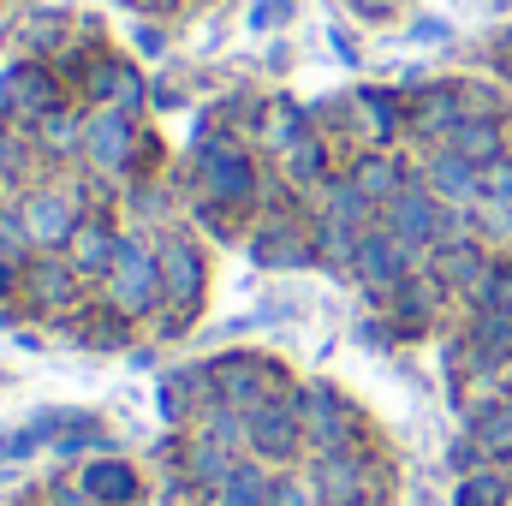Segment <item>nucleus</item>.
Segmentation results:
<instances>
[{
	"label": "nucleus",
	"instance_id": "nucleus-21",
	"mask_svg": "<svg viewBox=\"0 0 512 506\" xmlns=\"http://www.w3.org/2000/svg\"><path fill=\"white\" fill-rule=\"evenodd\" d=\"M441 203H453V209H471L477 197H483V167H471L459 149H447V143H435V155H429V167L417 173Z\"/></svg>",
	"mask_w": 512,
	"mask_h": 506
},
{
	"label": "nucleus",
	"instance_id": "nucleus-14",
	"mask_svg": "<svg viewBox=\"0 0 512 506\" xmlns=\"http://www.w3.org/2000/svg\"><path fill=\"white\" fill-rule=\"evenodd\" d=\"M137 328H131L126 316L96 292V298H84L72 316H60L54 322V340H66V346H78V352H131L137 340H131Z\"/></svg>",
	"mask_w": 512,
	"mask_h": 506
},
{
	"label": "nucleus",
	"instance_id": "nucleus-6",
	"mask_svg": "<svg viewBox=\"0 0 512 506\" xmlns=\"http://www.w3.org/2000/svg\"><path fill=\"white\" fill-rule=\"evenodd\" d=\"M382 227L393 233V239H405L417 256H429L441 239L465 233V209L441 203L423 179H405V185H399V197H387V203H382Z\"/></svg>",
	"mask_w": 512,
	"mask_h": 506
},
{
	"label": "nucleus",
	"instance_id": "nucleus-15",
	"mask_svg": "<svg viewBox=\"0 0 512 506\" xmlns=\"http://www.w3.org/2000/svg\"><path fill=\"white\" fill-rule=\"evenodd\" d=\"M18 203H24V227H30V245H36V251H66L72 233H78L84 215H90V209H84L72 191H60V185H36V191H24Z\"/></svg>",
	"mask_w": 512,
	"mask_h": 506
},
{
	"label": "nucleus",
	"instance_id": "nucleus-20",
	"mask_svg": "<svg viewBox=\"0 0 512 506\" xmlns=\"http://www.w3.org/2000/svg\"><path fill=\"white\" fill-rule=\"evenodd\" d=\"M0 102H6V114H18V120H48V114L60 108V84L48 78V66L18 60V66L0 78Z\"/></svg>",
	"mask_w": 512,
	"mask_h": 506
},
{
	"label": "nucleus",
	"instance_id": "nucleus-28",
	"mask_svg": "<svg viewBox=\"0 0 512 506\" xmlns=\"http://www.w3.org/2000/svg\"><path fill=\"white\" fill-rule=\"evenodd\" d=\"M405 179H411V173H405L393 155H364V161L352 167V185H358L376 209H382L387 197H399V185H405Z\"/></svg>",
	"mask_w": 512,
	"mask_h": 506
},
{
	"label": "nucleus",
	"instance_id": "nucleus-5",
	"mask_svg": "<svg viewBox=\"0 0 512 506\" xmlns=\"http://www.w3.org/2000/svg\"><path fill=\"white\" fill-rule=\"evenodd\" d=\"M102 298L126 316L131 328H149L161 316V251H155V233H126V251L114 262V274L102 280Z\"/></svg>",
	"mask_w": 512,
	"mask_h": 506
},
{
	"label": "nucleus",
	"instance_id": "nucleus-30",
	"mask_svg": "<svg viewBox=\"0 0 512 506\" xmlns=\"http://www.w3.org/2000/svg\"><path fill=\"white\" fill-rule=\"evenodd\" d=\"M465 310H512V256L489 262V274L477 280V292L465 298Z\"/></svg>",
	"mask_w": 512,
	"mask_h": 506
},
{
	"label": "nucleus",
	"instance_id": "nucleus-1",
	"mask_svg": "<svg viewBox=\"0 0 512 506\" xmlns=\"http://www.w3.org/2000/svg\"><path fill=\"white\" fill-rule=\"evenodd\" d=\"M155 251H161V316L149 322V334H155V346H179L203 322L215 262H209L197 233H179V227L173 233H155Z\"/></svg>",
	"mask_w": 512,
	"mask_h": 506
},
{
	"label": "nucleus",
	"instance_id": "nucleus-13",
	"mask_svg": "<svg viewBox=\"0 0 512 506\" xmlns=\"http://www.w3.org/2000/svg\"><path fill=\"white\" fill-rule=\"evenodd\" d=\"M417 268H423V256L411 251L405 239H393L382 221H376V227L364 233V251H358V262H352V280H358V286H364V292L382 304L387 292H399V286H405Z\"/></svg>",
	"mask_w": 512,
	"mask_h": 506
},
{
	"label": "nucleus",
	"instance_id": "nucleus-10",
	"mask_svg": "<svg viewBox=\"0 0 512 506\" xmlns=\"http://www.w3.org/2000/svg\"><path fill=\"white\" fill-rule=\"evenodd\" d=\"M197 167H203V203L233 209V215H239V209H256V161L239 143L209 137L203 155H197Z\"/></svg>",
	"mask_w": 512,
	"mask_h": 506
},
{
	"label": "nucleus",
	"instance_id": "nucleus-35",
	"mask_svg": "<svg viewBox=\"0 0 512 506\" xmlns=\"http://www.w3.org/2000/svg\"><path fill=\"white\" fill-rule=\"evenodd\" d=\"M48 441L36 435V423H6L0 429V465H24V459H36Z\"/></svg>",
	"mask_w": 512,
	"mask_h": 506
},
{
	"label": "nucleus",
	"instance_id": "nucleus-11",
	"mask_svg": "<svg viewBox=\"0 0 512 506\" xmlns=\"http://www.w3.org/2000/svg\"><path fill=\"white\" fill-rule=\"evenodd\" d=\"M209 405H215V393H209V364H203V358H179V364H167V370L155 376L161 429L185 435V429H197V417H203Z\"/></svg>",
	"mask_w": 512,
	"mask_h": 506
},
{
	"label": "nucleus",
	"instance_id": "nucleus-40",
	"mask_svg": "<svg viewBox=\"0 0 512 506\" xmlns=\"http://www.w3.org/2000/svg\"><path fill=\"white\" fill-rule=\"evenodd\" d=\"M352 12H358V18H376V24H382V18H393V12H399V0H352Z\"/></svg>",
	"mask_w": 512,
	"mask_h": 506
},
{
	"label": "nucleus",
	"instance_id": "nucleus-24",
	"mask_svg": "<svg viewBox=\"0 0 512 506\" xmlns=\"http://www.w3.org/2000/svg\"><path fill=\"white\" fill-rule=\"evenodd\" d=\"M465 429H471V441L483 447L489 465L512 471V393L489 399V405H471V411H465Z\"/></svg>",
	"mask_w": 512,
	"mask_h": 506
},
{
	"label": "nucleus",
	"instance_id": "nucleus-9",
	"mask_svg": "<svg viewBox=\"0 0 512 506\" xmlns=\"http://www.w3.org/2000/svg\"><path fill=\"white\" fill-rule=\"evenodd\" d=\"M30 423H36V435L60 453L66 471H78V465L96 459V453H120L108 417H102V411H84V405H48V411H36Z\"/></svg>",
	"mask_w": 512,
	"mask_h": 506
},
{
	"label": "nucleus",
	"instance_id": "nucleus-44",
	"mask_svg": "<svg viewBox=\"0 0 512 506\" xmlns=\"http://www.w3.org/2000/svg\"><path fill=\"white\" fill-rule=\"evenodd\" d=\"M501 72H507V78H512V30H507V36H501Z\"/></svg>",
	"mask_w": 512,
	"mask_h": 506
},
{
	"label": "nucleus",
	"instance_id": "nucleus-12",
	"mask_svg": "<svg viewBox=\"0 0 512 506\" xmlns=\"http://www.w3.org/2000/svg\"><path fill=\"white\" fill-rule=\"evenodd\" d=\"M251 262L268 268V274H292V268H322V251H316V227L292 221V215H262L251 233Z\"/></svg>",
	"mask_w": 512,
	"mask_h": 506
},
{
	"label": "nucleus",
	"instance_id": "nucleus-36",
	"mask_svg": "<svg viewBox=\"0 0 512 506\" xmlns=\"http://www.w3.org/2000/svg\"><path fill=\"white\" fill-rule=\"evenodd\" d=\"M358 340H364V346H370V352H393V346H405V340H399V328H393V316H387V310H376V316H364V322H358Z\"/></svg>",
	"mask_w": 512,
	"mask_h": 506
},
{
	"label": "nucleus",
	"instance_id": "nucleus-29",
	"mask_svg": "<svg viewBox=\"0 0 512 506\" xmlns=\"http://www.w3.org/2000/svg\"><path fill=\"white\" fill-rule=\"evenodd\" d=\"M358 114H364V126H370L376 143H393L399 126H411V114L399 108V96H393V90H358Z\"/></svg>",
	"mask_w": 512,
	"mask_h": 506
},
{
	"label": "nucleus",
	"instance_id": "nucleus-3",
	"mask_svg": "<svg viewBox=\"0 0 512 506\" xmlns=\"http://www.w3.org/2000/svg\"><path fill=\"white\" fill-rule=\"evenodd\" d=\"M203 364H209V393H215V405H233V411H256L262 399L298 387V376L286 370V358H274V352H262V346H221V352H209Z\"/></svg>",
	"mask_w": 512,
	"mask_h": 506
},
{
	"label": "nucleus",
	"instance_id": "nucleus-16",
	"mask_svg": "<svg viewBox=\"0 0 512 506\" xmlns=\"http://www.w3.org/2000/svg\"><path fill=\"white\" fill-rule=\"evenodd\" d=\"M447 286L429 274V268H417L399 292H387L382 298V310L393 316V328H399V340H423V334H435L441 328V310H447Z\"/></svg>",
	"mask_w": 512,
	"mask_h": 506
},
{
	"label": "nucleus",
	"instance_id": "nucleus-8",
	"mask_svg": "<svg viewBox=\"0 0 512 506\" xmlns=\"http://www.w3.org/2000/svg\"><path fill=\"white\" fill-rule=\"evenodd\" d=\"M251 459H262L268 471H292L310 465V441H304V411H298V387L274 393L251 411Z\"/></svg>",
	"mask_w": 512,
	"mask_h": 506
},
{
	"label": "nucleus",
	"instance_id": "nucleus-39",
	"mask_svg": "<svg viewBox=\"0 0 512 506\" xmlns=\"http://www.w3.org/2000/svg\"><path fill=\"white\" fill-rule=\"evenodd\" d=\"M286 18H292V0H256L251 6V30H274Z\"/></svg>",
	"mask_w": 512,
	"mask_h": 506
},
{
	"label": "nucleus",
	"instance_id": "nucleus-17",
	"mask_svg": "<svg viewBox=\"0 0 512 506\" xmlns=\"http://www.w3.org/2000/svg\"><path fill=\"white\" fill-rule=\"evenodd\" d=\"M489 262H495V251H489L471 227H465V233H453V239H441L435 251L423 256V268H429L453 298H471V292H477V280L489 274Z\"/></svg>",
	"mask_w": 512,
	"mask_h": 506
},
{
	"label": "nucleus",
	"instance_id": "nucleus-22",
	"mask_svg": "<svg viewBox=\"0 0 512 506\" xmlns=\"http://www.w3.org/2000/svg\"><path fill=\"white\" fill-rule=\"evenodd\" d=\"M131 137H137L131 114H120V108H96V114L84 120V155H90V167L120 173V167L131 161Z\"/></svg>",
	"mask_w": 512,
	"mask_h": 506
},
{
	"label": "nucleus",
	"instance_id": "nucleus-33",
	"mask_svg": "<svg viewBox=\"0 0 512 506\" xmlns=\"http://www.w3.org/2000/svg\"><path fill=\"white\" fill-rule=\"evenodd\" d=\"M30 251L36 245H30V227H24V203H0V256L24 262Z\"/></svg>",
	"mask_w": 512,
	"mask_h": 506
},
{
	"label": "nucleus",
	"instance_id": "nucleus-7",
	"mask_svg": "<svg viewBox=\"0 0 512 506\" xmlns=\"http://www.w3.org/2000/svg\"><path fill=\"white\" fill-rule=\"evenodd\" d=\"M84 274L72 268V256L66 251H30L24 256V298H18V310L24 316H36V322H60V316H72L78 304H84Z\"/></svg>",
	"mask_w": 512,
	"mask_h": 506
},
{
	"label": "nucleus",
	"instance_id": "nucleus-2",
	"mask_svg": "<svg viewBox=\"0 0 512 506\" xmlns=\"http://www.w3.org/2000/svg\"><path fill=\"white\" fill-rule=\"evenodd\" d=\"M298 411H304V441H310V459L322 453H358V447H376V429L364 417V405L334 387V381H298Z\"/></svg>",
	"mask_w": 512,
	"mask_h": 506
},
{
	"label": "nucleus",
	"instance_id": "nucleus-27",
	"mask_svg": "<svg viewBox=\"0 0 512 506\" xmlns=\"http://www.w3.org/2000/svg\"><path fill=\"white\" fill-rule=\"evenodd\" d=\"M447 506H512V471L483 465L471 477H453V501Z\"/></svg>",
	"mask_w": 512,
	"mask_h": 506
},
{
	"label": "nucleus",
	"instance_id": "nucleus-19",
	"mask_svg": "<svg viewBox=\"0 0 512 506\" xmlns=\"http://www.w3.org/2000/svg\"><path fill=\"white\" fill-rule=\"evenodd\" d=\"M120 251H126V233H120L102 209H90V215H84V227H78V233H72V245H66L72 268H78V274H84V286H96V292H102V280L114 274Z\"/></svg>",
	"mask_w": 512,
	"mask_h": 506
},
{
	"label": "nucleus",
	"instance_id": "nucleus-34",
	"mask_svg": "<svg viewBox=\"0 0 512 506\" xmlns=\"http://www.w3.org/2000/svg\"><path fill=\"white\" fill-rule=\"evenodd\" d=\"M36 506H102V501L78 483V471H60V477H48V483L36 489Z\"/></svg>",
	"mask_w": 512,
	"mask_h": 506
},
{
	"label": "nucleus",
	"instance_id": "nucleus-25",
	"mask_svg": "<svg viewBox=\"0 0 512 506\" xmlns=\"http://www.w3.org/2000/svg\"><path fill=\"white\" fill-rule=\"evenodd\" d=\"M274 477L280 471H268L262 459H239V471L209 495V506H274Z\"/></svg>",
	"mask_w": 512,
	"mask_h": 506
},
{
	"label": "nucleus",
	"instance_id": "nucleus-43",
	"mask_svg": "<svg viewBox=\"0 0 512 506\" xmlns=\"http://www.w3.org/2000/svg\"><path fill=\"white\" fill-rule=\"evenodd\" d=\"M12 340H18V352H42V334H36V328H24V334L12 328Z\"/></svg>",
	"mask_w": 512,
	"mask_h": 506
},
{
	"label": "nucleus",
	"instance_id": "nucleus-23",
	"mask_svg": "<svg viewBox=\"0 0 512 506\" xmlns=\"http://www.w3.org/2000/svg\"><path fill=\"white\" fill-rule=\"evenodd\" d=\"M90 96H96V108H120V114H131V120H137L143 102H149L137 66H131V60H114V54H102V60L90 66Z\"/></svg>",
	"mask_w": 512,
	"mask_h": 506
},
{
	"label": "nucleus",
	"instance_id": "nucleus-41",
	"mask_svg": "<svg viewBox=\"0 0 512 506\" xmlns=\"http://www.w3.org/2000/svg\"><path fill=\"white\" fill-rule=\"evenodd\" d=\"M411 36H417V42H447V24H435V18H423V24H417Z\"/></svg>",
	"mask_w": 512,
	"mask_h": 506
},
{
	"label": "nucleus",
	"instance_id": "nucleus-4",
	"mask_svg": "<svg viewBox=\"0 0 512 506\" xmlns=\"http://www.w3.org/2000/svg\"><path fill=\"white\" fill-rule=\"evenodd\" d=\"M310 477H316V489H322V501L328 506H387L393 501V459H387V447H358V453H322V459H310Z\"/></svg>",
	"mask_w": 512,
	"mask_h": 506
},
{
	"label": "nucleus",
	"instance_id": "nucleus-45",
	"mask_svg": "<svg viewBox=\"0 0 512 506\" xmlns=\"http://www.w3.org/2000/svg\"><path fill=\"white\" fill-rule=\"evenodd\" d=\"M131 6H143V12H161V6H173V0H131Z\"/></svg>",
	"mask_w": 512,
	"mask_h": 506
},
{
	"label": "nucleus",
	"instance_id": "nucleus-46",
	"mask_svg": "<svg viewBox=\"0 0 512 506\" xmlns=\"http://www.w3.org/2000/svg\"><path fill=\"white\" fill-rule=\"evenodd\" d=\"M161 506H209V501H161Z\"/></svg>",
	"mask_w": 512,
	"mask_h": 506
},
{
	"label": "nucleus",
	"instance_id": "nucleus-42",
	"mask_svg": "<svg viewBox=\"0 0 512 506\" xmlns=\"http://www.w3.org/2000/svg\"><path fill=\"white\" fill-rule=\"evenodd\" d=\"M131 364H137V370H155V364H161V358H155V340H149V346H131Z\"/></svg>",
	"mask_w": 512,
	"mask_h": 506
},
{
	"label": "nucleus",
	"instance_id": "nucleus-26",
	"mask_svg": "<svg viewBox=\"0 0 512 506\" xmlns=\"http://www.w3.org/2000/svg\"><path fill=\"white\" fill-rule=\"evenodd\" d=\"M447 149H459L471 167H495V161H507V131L495 126V120H459L453 137H447Z\"/></svg>",
	"mask_w": 512,
	"mask_h": 506
},
{
	"label": "nucleus",
	"instance_id": "nucleus-18",
	"mask_svg": "<svg viewBox=\"0 0 512 506\" xmlns=\"http://www.w3.org/2000/svg\"><path fill=\"white\" fill-rule=\"evenodd\" d=\"M78 483H84L102 506H143L149 501V477H143V465L126 459V453H96V459H84V465H78Z\"/></svg>",
	"mask_w": 512,
	"mask_h": 506
},
{
	"label": "nucleus",
	"instance_id": "nucleus-31",
	"mask_svg": "<svg viewBox=\"0 0 512 506\" xmlns=\"http://www.w3.org/2000/svg\"><path fill=\"white\" fill-rule=\"evenodd\" d=\"M274 506H328L316 477H310V465H292V471L274 477Z\"/></svg>",
	"mask_w": 512,
	"mask_h": 506
},
{
	"label": "nucleus",
	"instance_id": "nucleus-37",
	"mask_svg": "<svg viewBox=\"0 0 512 506\" xmlns=\"http://www.w3.org/2000/svg\"><path fill=\"white\" fill-rule=\"evenodd\" d=\"M477 203L512 209V155L507 161H495V167H483V197H477Z\"/></svg>",
	"mask_w": 512,
	"mask_h": 506
},
{
	"label": "nucleus",
	"instance_id": "nucleus-38",
	"mask_svg": "<svg viewBox=\"0 0 512 506\" xmlns=\"http://www.w3.org/2000/svg\"><path fill=\"white\" fill-rule=\"evenodd\" d=\"M483 465H489V459H483V447L471 441V429H465L459 441H447V471H453V477H471V471H483Z\"/></svg>",
	"mask_w": 512,
	"mask_h": 506
},
{
	"label": "nucleus",
	"instance_id": "nucleus-32",
	"mask_svg": "<svg viewBox=\"0 0 512 506\" xmlns=\"http://www.w3.org/2000/svg\"><path fill=\"white\" fill-rule=\"evenodd\" d=\"M322 173H328V155H322L316 137H304V143L286 149V179L292 185H322Z\"/></svg>",
	"mask_w": 512,
	"mask_h": 506
}]
</instances>
